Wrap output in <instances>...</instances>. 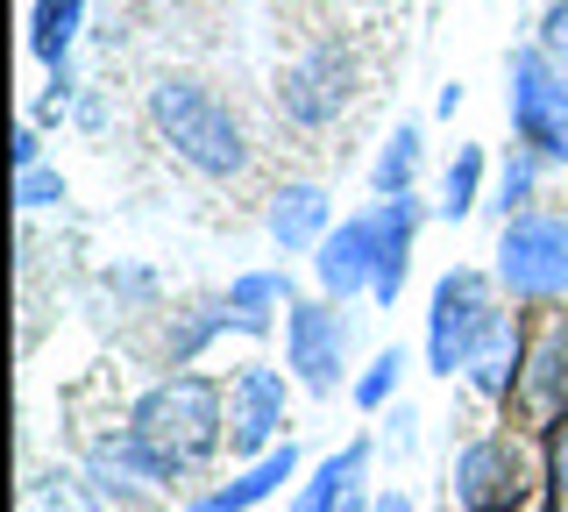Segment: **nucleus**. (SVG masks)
<instances>
[{"label": "nucleus", "mask_w": 568, "mask_h": 512, "mask_svg": "<svg viewBox=\"0 0 568 512\" xmlns=\"http://www.w3.org/2000/svg\"><path fill=\"white\" fill-rule=\"evenodd\" d=\"M419 164H426V121L405 114L398 129L377 143V164H369V192L377 200H398V192H419Z\"/></svg>", "instance_id": "nucleus-18"}, {"label": "nucleus", "mask_w": 568, "mask_h": 512, "mask_svg": "<svg viewBox=\"0 0 568 512\" xmlns=\"http://www.w3.org/2000/svg\"><path fill=\"white\" fill-rule=\"evenodd\" d=\"M490 278L511 307H561L568 299V214H555V207L511 214L497 228Z\"/></svg>", "instance_id": "nucleus-3"}, {"label": "nucleus", "mask_w": 568, "mask_h": 512, "mask_svg": "<svg viewBox=\"0 0 568 512\" xmlns=\"http://www.w3.org/2000/svg\"><path fill=\"white\" fill-rule=\"evenodd\" d=\"M71 200V185H64V171L58 164H29V171H14V207L22 214H50V207H64Z\"/></svg>", "instance_id": "nucleus-25"}, {"label": "nucleus", "mask_w": 568, "mask_h": 512, "mask_svg": "<svg viewBox=\"0 0 568 512\" xmlns=\"http://www.w3.org/2000/svg\"><path fill=\"white\" fill-rule=\"evenodd\" d=\"M292 428V370H271V363H242L227 378V455L235 463H256L271 455Z\"/></svg>", "instance_id": "nucleus-8"}, {"label": "nucleus", "mask_w": 568, "mask_h": 512, "mask_svg": "<svg viewBox=\"0 0 568 512\" xmlns=\"http://www.w3.org/2000/svg\"><path fill=\"white\" fill-rule=\"evenodd\" d=\"M221 334H235V321H227V299H206V307L171 313V328H164V363H171V370H192L213 342H221Z\"/></svg>", "instance_id": "nucleus-21"}, {"label": "nucleus", "mask_w": 568, "mask_h": 512, "mask_svg": "<svg viewBox=\"0 0 568 512\" xmlns=\"http://www.w3.org/2000/svg\"><path fill=\"white\" fill-rule=\"evenodd\" d=\"M348 349H355V321L334 299H292L284 307V370L298 392L334 399L348 378Z\"/></svg>", "instance_id": "nucleus-5"}, {"label": "nucleus", "mask_w": 568, "mask_h": 512, "mask_svg": "<svg viewBox=\"0 0 568 512\" xmlns=\"http://www.w3.org/2000/svg\"><path fill=\"white\" fill-rule=\"evenodd\" d=\"M129 428L164 441L171 455H185L192 470H206L227 449V384L206 370H164L156 384H142L129 405Z\"/></svg>", "instance_id": "nucleus-2"}, {"label": "nucleus", "mask_w": 568, "mask_h": 512, "mask_svg": "<svg viewBox=\"0 0 568 512\" xmlns=\"http://www.w3.org/2000/svg\"><path fill=\"white\" fill-rule=\"evenodd\" d=\"M476 207H484V150H476V143H455L448 171H440V200H434V214H440V221H469Z\"/></svg>", "instance_id": "nucleus-22"}, {"label": "nucleus", "mask_w": 568, "mask_h": 512, "mask_svg": "<svg viewBox=\"0 0 568 512\" xmlns=\"http://www.w3.org/2000/svg\"><path fill=\"white\" fill-rule=\"evenodd\" d=\"M540 171H547L540 157H532L526 143H511V157L497 164V185H490L484 207H490V214H505V221L511 214H532V200H540Z\"/></svg>", "instance_id": "nucleus-23"}, {"label": "nucleus", "mask_w": 568, "mask_h": 512, "mask_svg": "<svg viewBox=\"0 0 568 512\" xmlns=\"http://www.w3.org/2000/svg\"><path fill=\"white\" fill-rule=\"evenodd\" d=\"M526 321L511 307H490V321L476 328L469 357H462V384H469L484 405H511V392H519V370H526Z\"/></svg>", "instance_id": "nucleus-11"}, {"label": "nucleus", "mask_w": 568, "mask_h": 512, "mask_svg": "<svg viewBox=\"0 0 568 512\" xmlns=\"http://www.w3.org/2000/svg\"><path fill=\"white\" fill-rule=\"evenodd\" d=\"M79 29H85V0H36L29 8V58L58 72L79 50Z\"/></svg>", "instance_id": "nucleus-20"}, {"label": "nucleus", "mask_w": 568, "mask_h": 512, "mask_svg": "<svg viewBox=\"0 0 568 512\" xmlns=\"http://www.w3.org/2000/svg\"><path fill=\"white\" fill-rule=\"evenodd\" d=\"M150 129L185 171L227 185L248 171V135H242V114L213 93L206 79H156L150 86Z\"/></svg>", "instance_id": "nucleus-1"}, {"label": "nucleus", "mask_w": 568, "mask_h": 512, "mask_svg": "<svg viewBox=\"0 0 568 512\" xmlns=\"http://www.w3.org/2000/svg\"><path fill=\"white\" fill-rule=\"evenodd\" d=\"M547 491H555V505H568V420L547 428Z\"/></svg>", "instance_id": "nucleus-27"}, {"label": "nucleus", "mask_w": 568, "mask_h": 512, "mask_svg": "<svg viewBox=\"0 0 568 512\" xmlns=\"http://www.w3.org/2000/svg\"><path fill=\"white\" fill-rule=\"evenodd\" d=\"M263 228H271V242L284 257H313L334 235V192L313 179H284L271 192V207H263Z\"/></svg>", "instance_id": "nucleus-13"}, {"label": "nucleus", "mask_w": 568, "mask_h": 512, "mask_svg": "<svg viewBox=\"0 0 568 512\" xmlns=\"http://www.w3.org/2000/svg\"><path fill=\"white\" fill-rule=\"evenodd\" d=\"M369 512H413V491H377V505Z\"/></svg>", "instance_id": "nucleus-31"}, {"label": "nucleus", "mask_w": 568, "mask_h": 512, "mask_svg": "<svg viewBox=\"0 0 568 512\" xmlns=\"http://www.w3.org/2000/svg\"><path fill=\"white\" fill-rule=\"evenodd\" d=\"M555 512H568V505H555Z\"/></svg>", "instance_id": "nucleus-32"}, {"label": "nucleus", "mask_w": 568, "mask_h": 512, "mask_svg": "<svg viewBox=\"0 0 568 512\" xmlns=\"http://www.w3.org/2000/svg\"><path fill=\"white\" fill-rule=\"evenodd\" d=\"M29 164H43V129H36V121L14 129V171H29Z\"/></svg>", "instance_id": "nucleus-28"}, {"label": "nucleus", "mask_w": 568, "mask_h": 512, "mask_svg": "<svg viewBox=\"0 0 568 512\" xmlns=\"http://www.w3.org/2000/svg\"><path fill=\"white\" fill-rule=\"evenodd\" d=\"M313 285H320V299H334V307L369 299V285H377V207L334 221V235L313 250Z\"/></svg>", "instance_id": "nucleus-10"}, {"label": "nucleus", "mask_w": 568, "mask_h": 512, "mask_svg": "<svg viewBox=\"0 0 568 512\" xmlns=\"http://www.w3.org/2000/svg\"><path fill=\"white\" fill-rule=\"evenodd\" d=\"M448 499H455V512H519V499H526V449L511 434L462 441L455 470H448Z\"/></svg>", "instance_id": "nucleus-9"}, {"label": "nucleus", "mask_w": 568, "mask_h": 512, "mask_svg": "<svg viewBox=\"0 0 568 512\" xmlns=\"http://www.w3.org/2000/svg\"><path fill=\"white\" fill-rule=\"evenodd\" d=\"M419 228H426V200H419V192L377 200V285H369V307H398L405 278H413Z\"/></svg>", "instance_id": "nucleus-14"}, {"label": "nucleus", "mask_w": 568, "mask_h": 512, "mask_svg": "<svg viewBox=\"0 0 568 512\" xmlns=\"http://www.w3.org/2000/svg\"><path fill=\"white\" fill-rule=\"evenodd\" d=\"M384 441L398 455H413V405H390V420H384Z\"/></svg>", "instance_id": "nucleus-29"}, {"label": "nucleus", "mask_w": 568, "mask_h": 512, "mask_svg": "<svg viewBox=\"0 0 568 512\" xmlns=\"http://www.w3.org/2000/svg\"><path fill=\"white\" fill-rule=\"evenodd\" d=\"M298 470H306V455H298V441H277L271 455H256V463H242L227 484L200 491L185 512H256L263 499H277L284 484H298Z\"/></svg>", "instance_id": "nucleus-15"}, {"label": "nucleus", "mask_w": 568, "mask_h": 512, "mask_svg": "<svg viewBox=\"0 0 568 512\" xmlns=\"http://www.w3.org/2000/svg\"><path fill=\"white\" fill-rule=\"evenodd\" d=\"M526 428H555L568 420V313H555L540 334L526 342V370H519V392H511Z\"/></svg>", "instance_id": "nucleus-12"}, {"label": "nucleus", "mask_w": 568, "mask_h": 512, "mask_svg": "<svg viewBox=\"0 0 568 512\" xmlns=\"http://www.w3.org/2000/svg\"><path fill=\"white\" fill-rule=\"evenodd\" d=\"M221 299H227V321H235V334H271V313L292 307L298 285L284 271H235Z\"/></svg>", "instance_id": "nucleus-17"}, {"label": "nucleus", "mask_w": 568, "mask_h": 512, "mask_svg": "<svg viewBox=\"0 0 568 512\" xmlns=\"http://www.w3.org/2000/svg\"><path fill=\"white\" fill-rule=\"evenodd\" d=\"M355 93H363V64L348 43H313L277 72V108L292 129H334L355 108Z\"/></svg>", "instance_id": "nucleus-7"}, {"label": "nucleus", "mask_w": 568, "mask_h": 512, "mask_svg": "<svg viewBox=\"0 0 568 512\" xmlns=\"http://www.w3.org/2000/svg\"><path fill=\"white\" fill-rule=\"evenodd\" d=\"M355 484H369V434H355V441H342L334 455H320V463L298 476L292 512H342Z\"/></svg>", "instance_id": "nucleus-16"}, {"label": "nucleus", "mask_w": 568, "mask_h": 512, "mask_svg": "<svg viewBox=\"0 0 568 512\" xmlns=\"http://www.w3.org/2000/svg\"><path fill=\"white\" fill-rule=\"evenodd\" d=\"M497 307V278L476 271V263H448L434 278V299H426V370L434 378H462V357H469L476 328L490 321Z\"/></svg>", "instance_id": "nucleus-6"}, {"label": "nucleus", "mask_w": 568, "mask_h": 512, "mask_svg": "<svg viewBox=\"0 0 568 512\" xmlns=\"http://www.w3.org/2000/svg\"><path fill=\"white\" fill-rule=\"evenodd\" d=\"M405 370H413V357H405V342H384L377 357H369V370H363V378L348 384V392H355V405H363V413H384V405L398 399Z\"/></svg>", "instance_id": "nucleus-24"}, {"label": "nucleus", "mask_w": 568, "mask_h": 512, "mask_svg": "<svg viewBox=\"0 0 568 512\" xmlns=\"http://www.w3.org/2000/svg\"><path fill=\"white\" fill-rule=\"evenodd\" d=\"M532 43H540L547 58H555L561 72H568V0H547V14H540V37H532Z\"/></svg>", "instance_id": "nucleus-26"}, {"label": "nucleus", "mask_w": 568, "mask_h": 512, "mask_svg": "<svg viewBox=\"0 0 568 512\" xmlns=\"http://www.w3.org/2000/svg\"><path fill=\"white\" fill-rule=\"evenodd\" d=\"M505 114H511V135L540 164H568V72L540 43H519L505 58Z\"/></svg>", "instance_id": "nucleus-4"}, {"label": "nucleus", "mask_w": 568, "mask_h": 512, "mask_svg": "<svg viewBox=\"0 0 568 512\" xmlns=\"http://www.w3.org/2000/svg\"><path fill=\"white\" fill-rule=\"evenodd\" d=\"M29 512H121L114 499L100 491V476L93 470H64V463H50V470H36L29 476V499H22Z\"/></svg>", "instance_id": "nucleus-19"}, {"label": "nucleus", "mask_w": 568, "mask_h": 512, "mask_svg": "<svg viewBox=\"0 0 568 512\" xmlns=\"http://www.w3.org/2000/svg\"><path fill=\"white\" fill-rule=\"evenodd\" d=\"M71 121H79L85 135H100V129H106V100H100V93H79V108H71Z\"/></svg>", "instance_id": "nucleus-30"}]
</instances>
